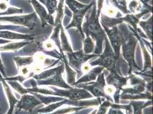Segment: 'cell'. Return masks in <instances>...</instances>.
<instances>
[{"label": "cell", "instance_id": "36", "mask_svg": "<svg viewBox=\"0 0 153 114\" xmlns=\"http://www.w3.org/2000/svg\"><path fill=\"white\" fill-rule=\"evenodd\" d=\"M1 76V73H0V82L1 81V78H2V76Z\"/></svg>", "mask_w": 153, "mask_h": 114}, {"label": "cell", "instance_id": "2", "mask_svg": "<svg viewBox=\"0 0 153 114\" xmlns=\"http://www.w3.org/2000/svg\"><path fill=\"white\" fill-rule=\"evenodd\" d=\"M105 40L106 42L105 51L102 53L99 59L94 62H90L89 64L91 66L98 65L101 67L102 66L103 68H106L110 73H117L120 74L121 72L118 64L119 58L115 56L114 51L112 50L107 37L105 38Z\"/></svg>", "mask_w": 153, "mask_h": 114}, {"label": "cell", "instance_id": "37", "mask_svg": "<svg viewBox=\"0 0 153 114\" xmlns=\"http://www.w3.org/2000/svg\"><path fill=\"white\" fill-rule=\"evenodd\" d=\"M5 1H6L7 2H9V0H5Z\"/></svg>", "mask_w": 153, "mask_h": 114}, {"label": "cell", "instance_id": "1", "mask_svg": "<svg viewBox=\"0 0 153 114\" xmlns=\"http://www.w3.org/2000/svg\"><path fill=\"white\" fill-rule=\"evenodd\" d=\"M91 9V11L86 16V21L84 22L82 28V31L85 32L87 36H89L96 41L94 53L99 56L102 53V44L106 36L99 22L96 0L93 1V5Z\"/></svg>", "mask_w": 153, "mask_h": 114}, {"label": "cell", "instance_id": "32", "mask_svg": "<svg viewBox=\"0 0 153 114\" xmlns=\"http://www.w3.org/2000/svg\"><path fill=\"white\" fill-rule=\"evenodd\" d=\"M7 9L6 3L5 2H0V11H4L5 12Z\"/></svg>", "mask_w": 153, "mask_h": 114}, {"label": "cell", "instance_id": "35", "mask_svg": "<svg viewBox=\"0 0 153 114\" xmlns=\"http://www.w3.org/2000/svg\"><path fill=\"white\" fill-rule=\"evenodd\" d=\"M41 3H42L43 4H44L45 5L46 4V0H39Z\"/></svg>", "mask_w": 153, "mask_h": 114}, {"label": "cell", "instance_id": "22", "mask_svg": "<svg viewBox=\"0 0 153 114\" xmlns=\"http://www.w3.org/2000/svg\"><path fill=\"white\" fill-rule=\"evenodd\" d=\"M61 44H62V48L61 50L65 51L67 53H70L73 51L71 47L70 44H69L66 37L64 33V29L62 27V26H61Z\"/></svg>", "mask_w": 153, "mask_h": 114}, {"label": "cell", "instance_id": "24", "mask_svg": "<svg viewBox=\"0 0 153 114\" xmlns=\"http://www.w3.org/2000/svg\"><path fill=\"white\" fill-rule=\"evenodd\" d=\"M45 6L48 9L49 14L52 15L57 10V0H46Z\"/></svg>", "mask_w": 153, "mask_h": 114}, {"label": "cell", "instance_id": "25", "mask_svg": "<svg viewBox=\"0 0 153 114\" xmlns=\"http://www.w3.org/2000/svg\"><path fill=\"white\" fill-rule=\"evenodd\" d=\"M65 56H63V58H64ZM64 61H65V67H66V71H67V73H68V81L69 84H72L73 85V84L75 82V75H76V72L73 71V70H71L70 69V67H69L68 66V64L67 63V61L66 60V59H65L64 58Z\"/></svg>", "mask_w": 153, "mask_h": 114}, {"label": "cell", "instance_id": "14", "mask_svg": "<svg viewBox=\"0 0 153 114\" xmlns=\"http://www.w3.org/2000/svg\"><path fill=\"white\" fill-rule=\"evenodd\" d=\"M104 69L103 67H98L94 68V69L89 71L88 74L85 75V76H82L81 79H79L76 83H74L73 85H76L80 84L81 83L88 82L91 81H94L97 78V76L99 75L102 70Z\"/></svg>", "mask_w": 153, "mask_h": 114}, {"label": "cell", "instance_id": "19", "mask_svg": "<svg viewBox=\"0 0 153 114\" xmlns=\"http://www.w3.org/2000/svg\"><path fill=\"white\" fill-rule=\"evenodd\" d=\"M65 2L66 5L73 11V12L82 9L83 8L88 7V5H84L82 4H81L76 1V0H65Z\"/></svg>", "mask_w": 153, "mask_h": 114}, {"label": "cell", "instance_id": "9", "mask_svg": "<svg viewBox=\"0 0 153 114\" xmlns=\"http://www.w3.org/2000/svg\"><path fill=\"white\" fill-rule=\"evenodd\" d=\"M92 5H93V1L91 2V4L90 5H88V7L83 8L82 9H81L79 10L73 12V18L72 19V21L66 29H69L70 27H76L79 30V32H81V33L82 36V37L84 38V34H83L82 28L83 17L85 16V14L88 12V10L91 8V7H92Z\"/></svg>", "mask_w": 153, "mask_h": 114}, {"label": "cell", "instance_id": "28", "mask_svg": "<svg viewBox=\"0 0 153 114\" xmlns=\"http://www.w3.org/2000/svg\"><path fill=\"white\" fill-rule=\"evenodd\" d=\"M140 7H141L139 2L135 0H133V1H131L129 5L130 12L132 13H135L137 11H139Z\"/></svg>", "mask_w": 153, "mask_h": 114}, {"label": "cell", "instance_id": "11", "mask_svg": "<svg viewBox=\"0 0 153 114\" xmlns=\"http://www.w3.org/2000/svg\"><path fill=\"white\" fill-rule=\"evenodd\" d=\"M56 93H54V94H60V95H63L69 98L73 99H84L86 98L92 97V96L84 90L76 89H69L68 90H56Z\"/></svg>", "mask_w": 153, "mask_h": 114}, {"label": "cell", "instance_id": "15", "mask_svg": "<svg viewBox=\"0 0 153 114\" xmlns=\"http://www.w3.org/2000/svg\"><path fill=\"white\" fill-rule=\"evenodd\" d=\"M29 44V41H24L19 42H10L8 44L2 46H0V51H16L21 48L26 46Z\"/></svg>", "mask_w": 153, "mask_h": 114}, {"label": "cell", "instance_id": "34", "mask_svg": "<svg viewBox=\"0 0 153 114\" xmlns=\"http://www.w3.org/2000/svg\"><path fill=\"white\" fill-rule=\"evenodd\" d=\"M83 70L85 72H86V71H89L90 66H88V64H87V65H86V66H83Z\"/></svg>", "mask_w": 153, "mask_h": 114}, {"label": "cell", "instance_id": "29", "mask_svg": "<svg viewBox=\"0 0 153 114\" xmlns=\"http://www.w3.org/2000/svg\"><path fill=\"white\" fill-rule=\"evenodd\" d=\"M26 78L22 76H13L12 78H4L5 81H19V82L23 83V82L25 80Z\"/></svg>", "mask_w": 153, "mask_h": 114}, {"label": "cell", "instance_id": "30", "mask_svg": "<svg viewBox=\"0 0 153 114\" xmlns=\"http://www.w3.org/2000/svg\"><path fill=\"white\" fill-rule=\"evenodd\" d=\"M103 1L104 0H98V2H97V15L98 16H100L101 10H102Z\"/></svg>", "mask_w": 153, "mask_h": 114}, {"label": "cell", "instance_id": "21", "mask_svg": "<svg viewBox=\"0 0 153 114\" xmlns=\"http://www.w3.org/2000/svg\"><path fill=\"white\" fill-rule=\"evenodd\" d=\"M110 1L114 5L115 7L118 8L123 13L125 14L130 13L129 10H128L126 0H110Z\"/></svg>", "mask_w": 153, "mask_h": 114}, {"label": "cell", "instance_id": "26", "mask_svg": "<svg viewBox=\"0 0 153 114\" xmlns=\"http://www.w3.org/2000/svg\"><path fill=\"white\" fill-rule=\"evenodd\" d=\"M142 44V48L143 50V52L144 54V57H145V68L144 70L146 69H148L149 68L152 69V61H151V58L149 56L147 51L146 48L145 47L144 44H143L142 42H140Z\"/></svg>", "mask_w": 153, "mask_h": 114}, {"label": "cell", "instance_id": "4", "mask_svg": "<svg viewBox=\"0 0 153 114\" xmlns=\"http://www.w3.org/2000/svg\"><path fill=\"white\" fill-rule=\"evenodd\" d=\"M38 17L36 13L24 16L0 17V22H10L16 25H22L29 27L30 30L37 25Z\"/></svg>", "mask_w": 153, "mask_h": 114}, {"label": "cell", "instance_id": "23", "mask_svg": "<svg viewBox=\"0 0 153 114\" xmlns=\"http://www.w3.org/2000/svg\"><path fill=\"white\" fill-rule=\"evenodd\" d=\"M64 1L65 0H59V2L58 4L57 8V16L56 19V25L61 24V19L63 17L64 13Z\"/></svg>", "mask_w": 153, "mask_h": 114}, {"label": "cell", "instance_id": "18", "mask_svg": "<svg viewBox=\"0 0 153 114\" xmlns=\"http://www.w3.org/2000/svg\"><path fill=\"white\" fill-rule=\"evenodd\" d=\"M94 49V44L91 38L87 36L83 41V52L85 54H90Z\"/></svg>", "mask_w": 153, "mask_h": 114}, {"label": "cell", "instance_id": "27", "mask_svg": "<svg viewBox=\"0 0 153 114\" xmlns=\"http://www.w3.org/2000/svg\"><path fill=\"white\" fill-rule=\"evenodd\" d=\"M23 9H18L15 8L13 7H10L5 12L2 13H0V16H5V15H11V14H22L23 13Z\"/></svg>", "mask_w": 153, "mask_h": 114}, {"label": "cell", "instance_id": "31", "mask_svg": "<svg viewBox=\"0 0 153 114\" xmlns=\"http://www.w3.org/2000/svg\"><path fill=\"white\" fill-rule=\"evenodd\" d=\"M0 73H1V74H2V76H3L4 78H6V76H7L6 71H5V67H4V65H3V64H2V60H1V56H0Z\"/></svg>", "mask_w": 153, "mask_h": 114}, {"label": "cell", "instance_id": "3", "mask_svg": "<svg viewBox=\"0 0 153 114\" xmlns=\"http://www.w3.org/2000/svg\"><path fill=\"white\" fill-rule=\"evenodd\" d=\"M137 42L138 39L135 38L133 34H130L127 38H124L122 44L123 56L130 66L129 74L131 73L133 69L140 70L134 59V53Z\"/></svg>", "mask_w": 153, "mask_h": 114}, {"label": "cell", "instance_id": "8", "mask_svg": "<svg viewBox=\"0 0 153 114\" xmlns=\"http://www.w3.org/2000/svg\"><path fill=\"white\" fill-rule=\"evenodd\" d=\"M80 88H83L89 90L96 96H106L105 93V87L106 86L104 74L100 73L97 78V81L94 83H90L84 85H76Z\"/></svg>", "mask_w": 153, "mask_h": 114}, {"label": "cell", "instance_id": "7", "mask_svg": "<svg viewBox=\"0 0 153 114\" xmlns=\"http://www.w3.org/2000/svg\"><path fill=\"white\" fill-rule=\"evenodd\" d=\"M64 66L62 64L58 67L57 71L49 78L44 80L37 81L38 85H54L58 86L64 89H71V87L67 84L62 78V73L64 72Z\"/></svg>", "mask_w": 153, "mask_h": 114}, {"label": "cell", "instance_id": "5", "mask_svg": "<svg viewBox=\"0 0 153 114\" xmlns=\"http://www.w3.org/2000/svg\"><path fill=\"white\" fill-rule=\"evenodd\" d=\"M104 29L108 34L115 56L118 58H120L121 47L125 38L123 34L117 26L113 27L111 29L106 27H104Z\"/></svg>", "mask_w": 153, "mask_h": 114}, {"label": "cell", "instance_id": "33", "mask_svg": "<svg viewBox=\"0 0 153 114\" xmlns=\"http://www.w3.org/2000/svg\"><path fill=\"white\" fill-rule=\"evenodd\" d=\"M11 42L10 40L7 39H0V44H8Z\"/></svg>", "mask_w": 153, "mask_h": 114}, {"label": "cell", "instance_id": "10", "mask_svg": "<svg viewBox=\"0 0 153 114\" xmlns=\"http://www.w3.org/2000/svg\"><path fill=\"white\" fill-rule=\"evenodd\" d=\"M34 9L42 22V26L48 25V24L54 25V22L52 15L47 13L44 7H43L37 0H30Z\"/></svg>", "mask_w": 153, "mask_h": 114}, {"label": "cell", "instance_id": "6", "mask_svg": "<svg viewBox=\"0 0 153 114\" xmlns=\"http://www.w3.org/2000/svg\"><path fill=\"white\" fill-rule=\"evenodd\" d=\"M69 61L70 66L76 70H81L82 65L93 57L98 56L97 54H85L83 50L77 52L66 53Z\"/></svg>", "mask_w": 153, "mask_h": 114}, {"label": "cell", "instance_id": "12", "mask_svg": "<svg viewBox=\"0 0 153 114\" xmlns=\"http://www.w3.org/2000/svg\"><path fill=\"white\" fill-rule=\"evenodd\" d=\"M130 77L124 78L117 73H110L107 78L106 82L108 85H114L118 89H121L123 86L126 84V82Z\"/></svg>", "mask_w": 153, "mask_h": 114}, {"label": "cell", "instance_id": "13", "mask_svg": "<svg viewBox=\"0 0 153 114\" xmlns=\"http://www.w3.org/2000/svg\"><path fill=\"white\" fill-rule=\"evenodd\" d=\"M41 102L32 95H23L21 101L17 104V107L23 108L25 110H30L34 106L39 104Z\"/></svg>", "mask_w": 153, "mask_h": 114}, {"label": "cell", "instance_id": "20", "mask_svg": "<svg viewBox=\"0 0 153 114\" xmlns=\"http://www.w3.org/2000/svg\"><path fill=\"white\" fill-rule=\"evenodd\" d=\"M7 82L8 84H9L10 86L14 90H16L17 93H19L21 95H25L27 93H29L28 91L26 90V89L24 88L17 81H7Z\"/></svg>", "mask_w": 153, "mask_h": 114}, {"label": "cell", "instance_id": "16", "mask_svg": "<svg viewBox=\"0 0 153 114\" xmlns=\"http://www.w3.org/2000/svg\"><path fill=\"white\" fill-rule=\"evenodd\" d=\"M14 60L19 68L29 66L34 62V58L32 57H16Z\"/></svg>", "mask_w": 153, "mask_h": 114}, {"label": "cell", "instance_id": "17", "mask_svg": "<svg viewBox=\"0 0 153 114\" xmlns=\"http://www.w3.org/2000/svg\"><path fill=\"white\" fill-rule=\"evenodd\" d=\"M140 25L144 29L147 35V37L152 40V17H151L147 21H140Z\"/></svg>", "mask_w": 153, "mask_h": 114}]
</instances>
